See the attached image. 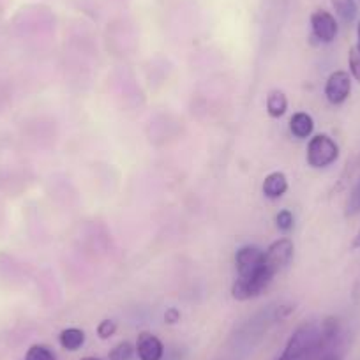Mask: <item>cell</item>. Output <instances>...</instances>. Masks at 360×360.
<instances>
[{"label":"cell","mask_w":360,"mask_h":360,"mask_svg":"<svg viewBox=\"0 0 360 360\" xmlns=\"http://www.w3.org/2000/svg\"><path fill=\"white\" fill-rule=\"evenodd\" d=\"M339 320L334 316L325 318L321 323L304 321L293 330L285 349L278 360H318L321 353L338 339Z\"/></svg>","instance_id":"obj_1"},{"label":"cell","mask_w":360,"mask_h":360,"mask_svg":"<svg viewBox=\"0 0 360 360\" xmlns=\"http://www.w3.org/2000/svg\"><path fill=\"white\" fill-rule=\"evenodd\" d=\"M237 279L231 286V295L237 300H249L262 295L272 283V276L265 270V251L256 245H242L235 255Z\"/></svg>","instance_id":"obj_2"},{"label":"cell","mask_w":360,"mask_h":360,"mask_svg":"<svg viewBox=\"0 0 360 360\" xmlns=\"http://www.w3.org/2000/svg\"><path fill=\"white\" fill-rule=\"evenodd\" d=\"M339 158V145L328 134H314L307 143L306 161L311 168L321 169L334 165Z\"/></svg>","instance_id":"obj_3"},{"label":"cell","mask_w":360,"mask_h":360,"mask_svg":"<svg viewBox=\"0 0 360 360\" xmlns=\"http://www.w3.org/2000/svg\"><path fill=\"white\" fill-rule=\"evenodd\" d=\"M293 251H295V245H293L292 238H278L276 242L266 248L265 251V270L269 272L272 278H274L278 272H281L293 258Z\"/></svg>","instance_id":"obj_4"},{"label":"cell","mask_w":360,"mask_h":360,"mask_svg":"<svg viewBox=\"0 0 360 360\" xmlns=\"http://www.w3.org/2000/svg\"><path fill=\"white\" fill-rule=\"evenodd\" d=\"M352 94V75L348 71H334L325 82V98L330 105L339 106L346 103Z\"/></svg>","instance_id":"obj_5"},{"label":"cell","mask_w":360,"mask_h":360,"mask_svg":"<svg viewBox=\"0 0 360 360\" xmlns=\"http://www.w3.org/2000/svg\"><path fill=\"white\" fill-rule=\"evenodd\" d=\"M311 32L316 37L320 43H332L338 37L339 25L338 20L332 13L325 11V9H316L311 15Z\"/></svg>","instance_id":"obj_6"},{"label":"cell","mask_w":360,"mask_h":360,"mask_svg":"<svg viewBox=\"0 0 360 360\" xmlns=\"http://www.w3.org/2000/svg\"><path fill=\"white\" fill-rule=\"evenodd\" d=\"M134 349L140 360H162V355H165V345L152 332H140Z\"/></svg>","instance_id":"obj_7"},{"label":"cell","mask_w":360,"mask_h":360,"mask_svg":"<svg viewBox=\"0 0 360 360\" xmlns=\"http://www.w3.org/2000/svg\"><path fill=\"white\" fill-rule=\"evenodd\" d=\"M262 191L266 198L278 200L288 191V179L283 172H272L265 176L262 184Z\"/></svg>","instance_id":"obj_8"},{"label":"cell","mask_w":360,"mask_h":360,"mask_svg":"<svg viewBox=\"0 0 360 360\" xmlns=\"http://www.w3.org/2000/svg\"><path fill=\"white\" fill-rule=\"evenodd\" d=\"M290 131H292L293 136L299 138V140H306V138H309L314 131L313 117L306 112L293 113V117L290 119Z\"/></svg>","instance_id":"obj_9"},{"label":"cell","mask_w":360,"mask_h":360,"mask_svg":"<svg viewBox=\"0 0 360 360\" xmlns=\"http://www.w3.org/2000/svg\"><path fill=\"white\" fill-rule=\"evenodd\" d=\"M265 108L272 119H279V117L285 115L286 110H288V99H286L285 92L278 89L270 90L269 96H266Z\"/></svg>","instance_id":"obj_10"},{"label":"cell","mask_w":360,"mask_h":360,"mask_svg":"<svg viewBox=\"0 0 360 360\" xmlns=\"http://www.w3.org/2000/svg\"><path fill=\"white\" fill-rule=\"evenodd\" d=\"M58 342L64 349L68 352H78L83 345H85V332L82 328H76V327H69L64 328L58 335Z\"/></svg>","instance_id":"obj_11"},{"label":"cell","mask_w":360,"mask_h":360,"mask_svg":"<svg viewBox=\"0 0 360 360\" xmlns=\"http://www.w3.org/2000/svg\"><path fill=\"white\" fill-rule=\"evenodd\" d=\"M332 8H334L335 15L342 20L345 23H352L356 18V9L355 0H330Z\"/></svg>","instance_id":"obj_12"},{"label":"cell","mask_w":360,"mask_h":360,"mask_svg":"<svg viewBox=\"0 0 360 360\" xmlns=\"http://www.w3.org/2000/svg\"><path fill=\"white\" fill-rule=\"evenodd\" d=\"M25 360H57L53 349L46 345H32L27 349Z\"/></svg>","instance_id":"obj_13"},{"label":"cell","mask_w":360,"mask_h":360,"mask_svg":"<svg viewBox=\"0 0 360 360\" xmlns=\"http://www.w3.org/2000/svg\"><path fill=\"white\" fill-rule=\"evenodd\" d=\"M134 353V346L129 341H122L113 346L108 353L110 360H131Z\"/></svg>","instance_id":"obj_14"},{"label":"cell","mask_w":360,"mask_h":360,"mask_svg":"<svg viewBox=\"0 0 360 360\" xmlns=\"http://www.w3.org/2000/svg\"><path fill=\"white\" fill-rule=\"evenodd\" d=\"M348 68L353 79L360 83V48L353 44L348 51Z\"/></svg>","instance_id":"obj_15"},{"label":"cell","mask_w":360,"mask_h":360,"mask_svg":"<svg viewBox=\"0 0 360 360\" xmlns=\"http://www.w3.org/2000/svg\"><path fill=\"white\" fill-rule=\"evenodd\" d=\"M360 212V180L356 182V186L353 188V191L349 193L348 202H346V216H355V214Z\"/></svg>","instance_id":"obj_16"},{"label":"cell","mask_w":360,"mask_h":360,"mask_svg":"<svg viewBox=\"0 0 360 360\" xmlns=\"http://www.w3.org/2000/svg\"><path fill=\"white\" fill-rule=\"evenodd\" d=\"M276 224H278L279 230L285 231V233L292 231L293 230V224H295V219H293L292 210L283 209L281 212H278V216H276Z\"/></svg>","instance_id":"obj_17"},{"label":"cell","mask_w":360,"mask_h":360,"mask_svg":"<svg viewBox=\"0 0 360 360\" xmlns=\"http://www.w3.org/2000/svg\"><path fill=\"white\" fill-rule=\"evenodd\" d=\"M96 330H98L99 339L106 341V339H110V338H113V335H115L117 323L113 320H103V321H99V325H98V328H96Z\"/></svg>","instance_id":"obj_18"},{"label":"cell","mask_w":360,"mask_h":360,"mask_svg":"<svg viewBox=\"0 0 360 360\" xmlns=\"http://www.w3.org/2000/svg\"><path fill=\"white\" fill-rule=\"evenodd\" d=\"M165 321L168 325H175L180 321V311L176 309V307H169V309H166L165 313Z\"/></svg>","instance_id":"obj_19"},{"label":"cell","mask_w":360,"mask_h":360,"mask_svg":"<svg viewBox=\"0 0 360 360\" xmlns=\"http://www.w3.org/2000/svg\"><path fill=\"white\" fill-rule=\"evenodd\" d=\"M352 248H353V249H359V248H360V228H359V231H356L355 237H353Z\"/></svg>","instance_id":"obj_20"},{"label":"cell","mask_w":360,"mask_h":360,"mask_svg":"<svg viewBox=\"0 0 360 360\" xmlns=\"http://www.w3.org/2000/svg\"><path fill=\"white\" fill-rule=\"evenodd\" d=\"M318 360H339V356L338 355H325V356H321V359H318Z\"/></svg>","instance_id":"obj_21"},{"label":"cell","mask_w":360,"mask_h":360,"mask_svg":"<svg viewBox=\"0 0 360 360\" xmlns=\"http://www.w3.org/2000/svg\"><path fill=\"white\" fill-rule=\"evenodd\" d=\"M356 37H359V41H356V46L360 48V22H359V25H356Z\"/></svg>","instance_id":"obj_22"},{"label":"cell","mask_w":360,"mask_h":360,"mask_svg":"<svg viewBox=\"0 0 360 360\" xmlns=\"http://www.w3.org/2000/svg\"><path fill=\"white\" fill-rule=\"evenodd\" d=\"M79 360H101V359H96V356H83V359Z\"/></svg>","instance_id":"obj_23"}]
</instances>
